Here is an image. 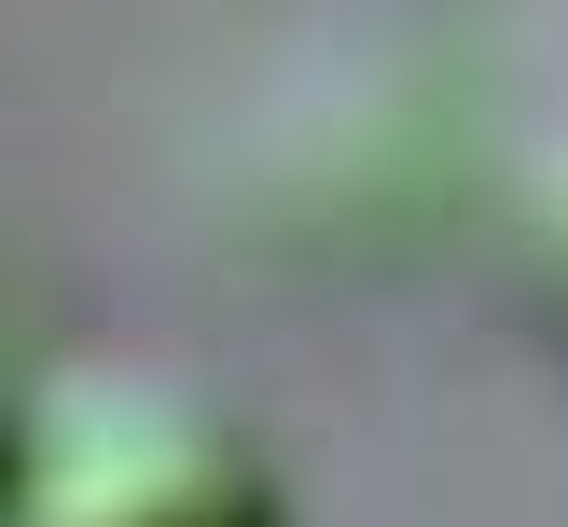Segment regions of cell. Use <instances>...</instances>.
<instances>
[{
  "instance_id": "obj_1",
  "label": "cell",
  "mask_w": 568,
  "mask_h": 527,
  "mask_svg": "<svg viewBox=\"0 0 568 527\" xmlns=\"http://www.w3.org/2000/svg\"><path fill=\"white\" fill-rule=\"evenodd\" d=\"M14 527H292V499L209 403L153 375H70L28 416Z\"/></svg>"
}]
</instances>
